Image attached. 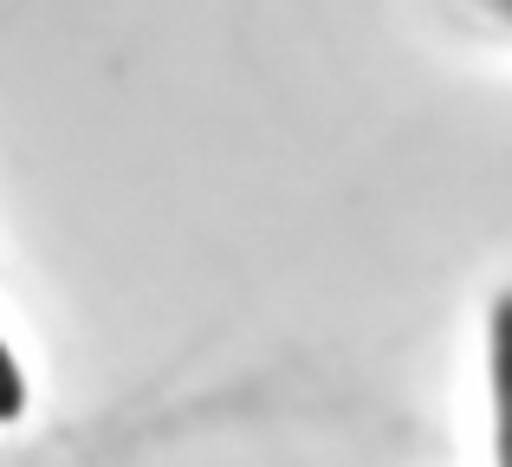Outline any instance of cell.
<instances>
[{
    "instance_id": "1",
    "label": "cell",
    "mask_w": 512,
    "mask_h": 467,
    "mask_svg": "<svg viewBox=\"0 0 512 467\" xmlns=\"http://www.w3.org/2000/svg\"><path fill=\"white\" fill-rule=\"evenodd\" d=\"M493 461L512 467V292L493 305Z\"/></svg>"
},
{
    "instance_id": "2",
    "label": "cell",
    "mask_w": 512,
    "mask_h": 467,
    "mask_svg": "<svg viewBox=\"0 0 512 467\" xmlns=\"http://www.w3.org/2000/svg\"><path fill=\"white\" fill-rule=\"evenodd\" d=\"M20 409H26V377L13 364V351L0 344V422H20Z\"/></svg>"
}]
</instances>
